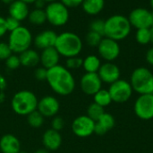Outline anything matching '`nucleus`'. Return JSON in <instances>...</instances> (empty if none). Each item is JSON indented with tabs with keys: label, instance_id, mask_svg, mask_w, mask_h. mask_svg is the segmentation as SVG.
<instances>
[{
	"label": "nucleus",
	"instance_id": "obj_19",
	"mask_svg": "<svg viewBox=\"0 0 153 153\" xmlns=\"http://www.w3.org/2000/svg\"><path fill=\"white\" fill-rule=\"evenodd\" d=\"M21 142L13 134L6 133L0 138V151L2 153H19L21 150Z\"/></svg>",
	"mask_w": 153,
	"mask_h": 153
},
{
	"label": "nucleus",
	"instance_id": "obj_16",
	"mask_svg": "<svg viewBox=\"0 0 153 153\" xmlns=\"http://www.w3.org/2000/svg\"><path fill=\"white\" fill-rule=\"evenodd\" d=\"M57 34L55 31L45 30L40 32L33 39L34 45L39 50H45L50 47H55Z\"/></svg>",
	"mask_w": 153,
	"mask_h": 153
},
{
	"label": "nucleus",
	"instance_id": "obj_9",
	"mask_svg": "<svg viewBox=\"0 0 153 153\" xmlns=\"http://www.w3.org/2000/svg\"><path fill=\"white\" fill-rule=\"evenodd\" d=\"M134 110L135 115L141 120L153 119V94L139 95L134 102Z\"/></svg>",
	"mask_w": 153,
	"mask_h": 153
},
{
	"label": "nucleus",
	"instance_id": "obj_43",
	"mask_svg": "<svg viewBox=\"0 0 153 153\" xmlns=\"http://www.w3.org/2000/svg\"><path fill=\"white\" fill-rule=\"evenodd\" d=\"M34 153H50V151H48V150L45 149V148H42V149H39V150L35 151Z\"/></svg>",
	"mask_w": 153,
	"mask_h": 153
},
{
	"label": "nucleus",
	"instance_id": "obj_35",
	"mask_svg": "<svg viewBox=\"0 0 153 153\" xmlns=\"http://www.w3.org/2000/svg\"><path fill=\"white\" fill-rule=\"evenodd\" d=\"M65 124V120L61 116L56 115L52 119V122H51V129H53V130L57 131V132L60 133V131H62L64 129Z\"/></svg>",
	"mask_w": 153,
	"mask_h": 153
},
{
	"label": "nucleus",
	"instance_id": "obj_14",
	"mask_svg": "<svg viewBox=\"0 0 153 153\" xmlns=\"http://www.w3.org/2000/svg\"><path fill=\"white\" fill-rule=\"evenodd\" d=\"M81 90L87 96H94L102 88V81L98 73H85L80 79Z\"/></svg>",
	"mask_w": 153,
	"mask_h": 153
},
{
	"label": "nucleus",
	"instance_id": "obj_7",
	"mask_svg": "<svg viewBox=\"0 0 153 153\" xmlns=\"http://www.w3.org/2000/svg\"><path fill=\"white\" fill-rule=\"evenodd\" d=\"M47 21L53 26L60 27L67 23L70 14L68 8L59 1L49 3L45 8Z\"/></svg>",
	"mask_w": 153,
	"mask_h": 153
},
{
	"label": "nucleus",
	"instance_id": "obj_29",
	"mask_svg": "<svg viewBox=\"0 0 153 153\" xmlns=\"http://www.w3.org/2000/svg\"><path fill=\"white\" fill-rule=\"evenodd\" d=\"M135 40L141 45L151 43V28L138 29L135 33Z\"/></svg>",
	"mask_w": 153,
	"mask_h": 153
},
{
	"label": "nucleus",
	"instance_id": "obj_10",
	"mask_svg": "<svg viewBox=\"0 0 153 153\" xmlns=\"http://www.w3.org/2000/svg\"><path fill=\"white\" fill-rule=\"evenodd\" d=\"M131 26L138 29L152 28L153 24L152 12L146 8L138 7L131 11L128 16Z\"/></svg>",
	"mask_w": 153,
	"mask_h": 153
},
{
	"label": "nucleus",
	"instance_id": "obj_49",
	"mask_svg": "<svg viewBox=\"0 0 153 153\" xmlns=\"http://www.w3.org/2000/svg\"><path fill=\"white\" fill-rule=\"evenodd\" d=\"M150 4H151V6H152L153 10V0H150Z\"/></svg>",
	"mask_w": 153,
	"mask_h": 153
},
{
	"label": "nucleus",
	"instance_id": "obj_4",
	"mask_svg": "<svg viewBox=\"0 0 153 153\" xmlns=\"http://www.w3.org/2000/svg\"><path fill=\"white\" fill-rule=\"evenodd\" d=\"M39 99L30 90H20L16 92L11 100V108L18 115L27 116L37 110Z\"/></svg>",
	"mask_w": 153,
	"mask_h": 153
},
{
	"label": "nucleus",
	"instance_id": "obj_1",
	"mask_svg": "<svg viewBox=\"0 0 153 153\" xmlns=\"http://www.w3.org/2000/svg\"><path fill=\"white\" fill-rule=\"evenodd\" d=\"M47 82L56 94L65 96L71 95L76 85L71 71L60 64L48 69Z\"/></svg>",
	"mask_w": 153,
	"mask_h": 153
},
{
	"label": "nucleus",
	"instance_id": "obj_11",
	"mask_svg": "<svg viewBox=\"0 0 153 153\" xmlns=\"http://www.w3.org/2000/svg\"><path fill=\"white\" fill-rule=\"evenodd\" d=\"M99 55L100 58L106 60V62H113L120 55V45L118 41L112 39L103 37L100 43L97 47Z\"/></svg>",
	"mask_w": 153,
	"mask_h": 153
},
{
	"label": "nucleus",
	"instance_id": "obj_36",
	"mask_svg": "<svg viewBox=\"0 0 153 153\" xmlns=\"http://www.w3.org/2000/svg\"><path fill=\"white\" fill-rule=\"evenodd\" d=\"M34 78L38 80V81H47V78H48V69L41 67L37 68L34 70Z\"/></svg>",
	"mask_w": 153,
	"mask_h": 153
},
{
	"label": "nucleus",
	"instance_id": "obj_8",
	"mask_svg": "<svg viewBox=\"0 0 153 153\" xmlns=\"http://www.w3.org/2000/svg\"><path fill=\"white\" fill-rule=\"evenodd\" d=\"M108 90L110 94L112 102L117 104L126 103L131 98L134 92L130 82L121 78L109 85Z\"/></svg>",
	"mask_w": 153,
	"mask_h": 153
},
{
	"label": "nucleus",
	"instance_id": "obj_34",
	"mask_svg": "<svg viewBox=\"0 0 153 153\" xmlns=\"http://www.w3.org/2000/svg\"><path fill=\"white\" fill-rule=\"evenodd\" d=\"M13 51L7 42L0 41V60H6L11 55Z\"/></svg>",
	"mask_w": 153,
	"mask_h": 153
},
{
	"label": "nucleus",
	"instance_id": "obj_3",
	"mask_svg": "<svg viewBox=\"0 0 153 153\" xmlns=\"http://www.w3.org/2000/svg\"><path fill=\"white\" fill-rule=\"evenodd\" d=\"M55 48L60 56L71 58L78 56L82 50V41L74 32H64L57 34Z\"/></svg>",
	"mask_w": 153,
	"mask_h": 153
},
{
	"label": "nucleus",
	"instance_id": "obj_47",
	"mask_svg": "<svg viewBox=\"0 0 153 153\" xmlns=\"http://www.w3.org/2000/svg\"><path fill=\"white\" fill-rule=\"evenodd\" d=\"M151 43L153 44V26L151 28Z\"/></svg>",
	"mask_w": 153,
	"mask_h": 153
},
{
	"label": "nucleus",
	"instance_id": "obj_51",
	"mask_svg": "<svg viewBox=\"0 0 153 153\" xmlns=\"http://www.w3.org/2000/svg\"><path fill=\"white\" fill-rule=\"evenodd\" d=\"M152 17H153V11H152ZM152 26H153V24H152Z\"/></svg>",
	"mask_w": 153,
	"mask_h": 153
},
{
	"label": "nucleus",
	"instance_id": "obj_42",
	"mask_svg": "<svg viewBox=\"0 0 153 153\" xmlns=\"http://www.w3.org/2000/svg\"><path fill=\"white\" fill-rule=\"evenodd\" d=\"M46 2L44 0H36V2L34 3V5L37 9H43L45 7Z\"/></svg>",
	"mask_w": 153,
	"mask_h": 153
},
{
	"label": "nucleus",
	"instance_id": "obj_46",
	"mask_svg": "<svg viewBox=\"0 0 153 153\" xmlns=\"http://www.w3.org/2000/svg\"><path fill=\"white\" fill-rule=\"evenodd\" d=\"M15 0H1V2L2 3H4V4H5V5H11L13 2H14Z\"/></svg>",
	"mask_w": 153,
	"mask_h": 153
},
{
	"label": "nucleus",
	"instance_id": "obj_25",
	"mask_svg": "<svg viewBox=\"0 0 153 153\" xmlns=\"http://www.w3.org/2000/svg\"><path fill=\"white\" fill-rule=\"evenodd\" d=\"M93 102L102 107H107L112 102L110 94L108 89H103L101 88L99 90L94 96H93Z\"/></svg>",
	"mask_w": 153,
	"mask_h": 153
},
{
	"label": "nucleus",
	"instance_id": "obj_32",
	"mask_svg": "<svg viewBox=\"0 0 153 153\" xmlns=\"http://www.w3.org/2000/svg\"><path fill=\"white\" fill-rule=\"evenodd\" d=\"M90 31L97 32L104 37L105 33V21L101 19H97L90 23Z\"/></svg>",
	"mask_w": 153,
	"mask_h": 153
},
{
	"label": "nucleus",
	"instance_id": "obj_31",
	"mask_svg": "<svg viewBox=\"0 0 153 153\" xmlns=\"http://www.w3.org/2000/svg\"><path fill=\"white\" fill-rule=\"evenodd\" d=\"M82 61H83V59H82L79 56L67 58L65 60V67L66 69H68L69 70L78 69L80 68H82Z\"/></svg>",
	"mask_w": 153,
	"mask_h": 153
},
{
	"label": "nucleus",
	"instance_id": "obj_23",
	"mask_svg": "<svg viewBox=\"0 0 153 153\" xmlns=\"http://www.w3.org/2000/svg\"><path fill=\"white\" fill-rule=\"evenodd\" d=\"M82 6L87 14L97 15L103 10L105 0H83Z\"/></svg>",
	"mask_w": 153,
	"mask_h": 153
},
{
	"label": "nucleus",
	"instance_id": "obj_39",
	"mask_svg": "<svg viewBox=\"0 0 153 153\" xmlns=\"http://www.w3.org/2000/svg\"><path fill=\"white\" fill-rule=\"evenodd\" d=\"M6 23H5V18L3 16H0V38L3 37L7 32Z\"/></svg>",
	"mask_w": 153,
	"mask_h": 153
},
{
	"label": "nucleus",
	"instance_id": "obj_28",
	"mask_svg": "<svg viewBox=\"0 0 153 153\" xmlns=\"http://www.w3.org/2000/svg\"><path fill=\"white\" fill-rule=\"evenodd\" d=\"M105 113V109L104 107L95 104L94 102L91 103L88 108H87V116H89L91 120H93L94 122H97Z\"/></svg>",
	"mask_w": 153,
	"mask_h": 153
},
{
	"label": "nucleus",
	"instance_id": "obj_50",
	"mask_svg": "<svg viewBox=\"0 0 153 153\" xmlns=\"http://www.w3.org/2000/svg\"><path fill=\"white\" fill-rule=\"evenodd\" d=\"M19 153H27V152H25V151H21Z\"/></svg>",
	"mask_w": 153,
	"mask_h": 153
},
{
	"label": "nucleus",
	"instance_id": "obj_48",
	"mask_svg": "<svg viewBox=\"0 0 153 153\" xmlns=\"http://www.w3.org/2000/svg\"><path fill=\"white\" fill-rule=\"evenodd\" d=\"M44 1H45L46 3H48V4H49V3H53V2H56V1H57V0H44Z\"/></svg>",
	"mask_w": 153,
	"mask_h": 153
},
{
	"label": "nucleus",
	"instance_id": "obj_6",
	"mask_svg": "<svg viewBox=\"0 0 153 153\" xmlns=\"http://www.w3.org/2000/svg\"><path fill=\"white\" fill-rule=\"evenodd\" d=\"M33 41V37L30 31L24 27L20 26L14 31L11 32L8 38V44L14 54H21L22 52L30 49Z\"/></svg>",
	"mask_w": 153,
	"mask_h": 153
},
{
	"label": "nucleus",
	"instance_id": "obj_45",
	"mask_svg": "<svg viewBox=\"0 0 153 153\" xmlns=\"http://www.w3.org/2000/svg\"><path fill=\"white\" fill-rule=\"evenodd\" d=\"M21 1L25 3V4H27L28 5H29V4H34L36 2V0H21Z\"/></svg>",
	"mask_w": 153,
	"mask_h": 153
},
{
	"label": "nucleus",
	"instance_id": "obj_37",
	"mask_svg": "<svg viewBox=\"0 0 153 153\" xmlns=\"http://www.w3.org/2000/svg\"><path fill=\"white\" fill-rule=\"evenodd\" d=\"M5 23H6V28H7V31L8 32H13L14 31L15 29H17L18 27L21 26V22H19L18 20L11 17V16H8L5 18Z\"/></svg>",
	"mask_w": 153,
	"mask_h": 153
},
{
	"label": "nucleus",
	"instance_id": "obj_41",
	"mask_svg": "<svg viewBox=\"0 0 153 153\" xmlns=\"http://www.w3.org/2000/svg\"><path fill=\"white\" fill-rule=\"evenodd\" d=\"M6 87H7V80L4 78V76L0 74V92H4Z\"/></svg>",
	"mask_w": 153,
	"mask_h": 153
},
{
	"label": "nucleus",
	"instance_id": "obj_21",
	"mask_svg": "<svg viewBox=\"0 0 153 153\" xmlns=\"http://www.w3.org/2000/svg\"><path fill=\"white\" fill-rule=\"evenodd\" d=\"M29 14V5L21 0H15L11 5H9V16L18 20L19 22L27 19Z\"/></svg>",
	"mask_w": 153,
	"mask_h": 153
},
{
	"label": "nucleus",
	"instance_id": "obj_30",
	"mask_svg": "<svg viewBox=\"0 0 153 153\" xmlns=\"http://www.w3.org/2000/svg\"><path fill=\"white\" fill-rule=\"evenodd\" d=\"M102 38H103V36H101L100 34L94 32H91V31H89V32L86 34L85 41L89 46L97 48L99 46V44L100 43Z\"/></svg>",
	"mask_w": 153,
	"mask_h": 153
},
{
	"label": "nucleus",
	"instance_id": "obj_44",
	"mask_svg": "<svg viewBox=\"0 0 153 153\" xmlns=\"http://www.w3.org/2000/svg\"><path fill=\"white\" fill-rule=\"evenodd\" d=\"M5 100V95L4 92H0V103H4Z\"/></svg>",
	"mask_w": 153,
	"mask_h": 153
},
{
	"label": "nucleus",
	"instance_id": "obj_18",
	"mask_svg": "<svg viewBox=\"0 0 153 153\" xmlns=\"http://www.w3.org/2000/svg\"><path fill=\"white\" fill-rule=\"evenodd\" d=\"M60 54L57 52L55 47H50L42 50L39 53V63L41 66L47 69H52L59 64Z\"/></svg>",
	"mask_w": 153,
	"mask_h": 153
},
{
	"label": "nucleus",
	"instance_id": "obj_2",
	"mask_svg": "<svg viewBox=\"0 0 153 153\" xmlns=\"http://www.w3.org/2000/svg\"><path fill=\"white\" fill-rule=\"evenodd\" d=\"M131 29L132 26L128 17L122 14H114L105 21L104 37L119 41L130 34Z\"/></svg>",
	"mask_w": 153,
	"mask_h": 153
},
{
	"label": "nucleus",
	"instance_id": "obj_40",
	"mask_svg": "<svg viewBox=\"0 0 153 153\" xmlns=\"http://www.w3.org/2000/svg\"><path fill=\"white\" fill-rule=\"evenodd\" d=\"M145 60H146L148 64L153 66V47L150 48L147 50V52L145 54Z\"/></svg>",
	"mask_w": 153,
	"mask_h": 153
},
{
	"label": "nucleus",
	"instance_id": "obj_22",
	"mask_svg": "<svg viewBox=\"0 0 153 153\" xmlns=\"http://www.w3.org/2000/svg\"><path fill=\"white\" fill-rule=\"evenodd\" d=\"M21 65L25 68H34L39 64V53L35 50L29 49L19 54Z\"/></svg>",
	"mask_w": 153,
	"mask_h": 153
},
{
	"label": "nucleus",
	"instance_id": "obj_12",
	"mask_svg": "<svg viewBox=\"0 0 153 153\" xmlns=\"http://www.w3.org/2000/svg\"><path fill=\"white\" fill-rule=\"evenodd\" d=\"M95 122L89 116L79 115L72 123V131L79 138H87L94 133Z\"/></svg>",
	"mask_w": 153,
	"mask_h": 153
},
{
	"label": "nucleus",
	"instance_id": "obj_17",
	"mask_svg": "<svg viewBox=\"0 0 153 153\" xmlns=\"http://www.w3.org/2000/svg\"><path fill=\"white\" fill-rule=\"evenodd\" d=\"M62 141L61 133L53 129H48L42 135V143L44 148L49 151L58 150L62 145Z\"/></svg>",
	"mask_w": 153,
	"mask_h": 153
},
{
	"label": "nucleus",
	"instance_id": "obj_15",
	"mask_svg": "<svg viewBox=\"0 0 153 153\" xmlns=\"http://www.w3.org/2000/svg\"><path fill=\"white\" fill-rule=\"evenodd\" d=\"M98 75L102 83L111 85L120 79L121 71L117 64L113 62H105L101 64L98 71Z\"/></svg>",
	"mask_w": 153,
	"mask_h": 153
},
{
	"label": "nucleus",
	"instance_id": "obj_20",
	"mask_svg": "<svg viewBox=\"0 0 153 153\" xmlns=\"http://www.w3.org/2000/svg\"><path fill=\"white\" fill-rule=\"evenodd\" d=\"M116 124L115 117L109 113H104L103 115L95 122L94 133L97 135H104L111 131Z\"/></svg>",
	"mask_w": 153,
	"mask_h": 153
},
{
	"label": "nucleus",
	"instance_id": "obj_33",
	"mask_svg": "<svg viewBox=\"0 0 153 153\" xmlns=\"http://www.w3.org/2000/svg\"><path fill=\"white\" fill-rule=\"evenodd\" d=\"M5 62V66L8 69L10 70H14L17 69L18 68H20L21 65V60L19 58V55L13 53L6 60H4Z\"/></svg>",
	"mask_w": 153,
	"mask_h": 153
},
{
	"label": "nucleus",
	"instance_id": "obj_13",
	"mask_svg": "<svg viewBox=\"0 0 153 153\" xmlns=\"http://www.w3.org/2000/svg\"><path fill=\"white\" fill-rule=\"evenodd\" d=\"M60 109V103L53 96H46L40 98L38 102L37 110L44 116V118H50L57 115Z\"/></svg>",
	"mask_w": 153,
	"mask_h": 153
},
{
	"label": "nucleus",
	"instance_id": "obj_24",
	"mask_svg": "<svg viewBox=\"0 0 153 153\" xmlns=\"http://www.w3.org/2000/svg\"><path fill=\"white\" fill-rule=\"evenodd\" d=\"M101 64L102 63L98 56L88 55L83 59L82 68L86 73H98Z\"/></svg>",
	"mask_w": 153,
	"mask_h": 153
},
{
	"label": "nucleus",
	"instance_id": "obj_27",
	"mask_svg": "<svg viewBox=\"0 0 153 153\" xmlns=\"http://www.w3.org/2000/svg\"><path fill=\"white\" fill-rule=\"evenodd\" d=\"M26 117H27V123L32 128H39V127H41L43 125L44 120H45L44 116L38 110L33 111L32 113L28 115Z\"/></svg>",
	"mask_w": 153,
	"mask_h": 153
},
{
	"label": "nucleus",
	"instance_id": "obj_5",
	"mask_svg": "<svg viewBox=\"0 0 153 153\" xmlns=\"http://www.w3.org/2000/svg\"><path fill=\"white\" fill-rule=\"evenodd\" d=\"M130 84L139 95L153 94V73L145 67L136 68L131 74Z\"/></svg>",
	"mask_w": 153,
	"mask_h": 153
},
{
	"label": "nucleus",
	"instance_id": "obj_26",
	"mask_svg": "<svg viewBox=\"0 0 153 153\" xmlns=\"http://www.w3.org/2000/svg\"><path fill=\"white\" fill-rule=\"evenodd\" d=\"M28 19L30 23L34 25H41L47 22L45 9H37L35 8L31 12H30Z\"/></svg>",
	"mask_w": 153,
	"mask_h": 153
},
{
	"label": "nucleus",
	"instance_id": "obj_38",
	"mask_svg": "<svg viewBox=\"0 0 153 153\" xmlns=\"http://www.w3.org/2000/svg\"><path fill=\"white\" fill-rule=\"evenodd\" d=\"M60 2L65 5L67 8H73V7H77L79 5H82L83 0H60Z\"/></svg>",
	"mask_w": 153,
	"mask_h": 153
}]
</instances>
